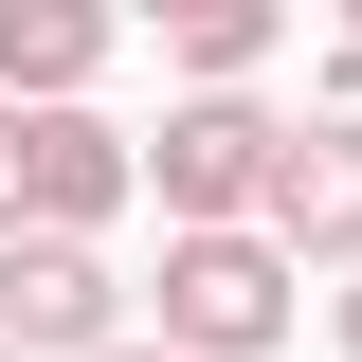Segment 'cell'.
Returning <instances> with one entry per match:
<instances>
[{"mask_svg":"<svg viewBox=\"0 0 362 362\" xmlns=\"http://www.w3.org/2000/svg\"><path fill=\"white\" fill-rule=\"evenodd\" d=\"M272 326H290L272 235H163V362H254Z\"/></svg>","mask_w":362,"mask_h":362,"instance_id":"obj_1","label":"cell"},{"mask_svg":"<svg viewBox=\"0 0 362 362\" xmlns=\"http://www.w3.org/2000/svg\"><path fill=\"white\" fill-rule=\"evenodd\" d=\"M109 254L90 235H0V344L18 362H109Z\"/></svg>","mask_w":362,"mask_h":362,"instance_id":"obj_2","label":"cell"},{"mask_svg":"<svg viewBox=\"0 0 362 362\" xmlns=\"http://www.w3.org/2000/svg\"><path fill=\"white\" fill-rule=\"evenodd\" d=\"M109 199H127V145L90 109H18V235H90Z\"/></svg>","mask_w":362,"mask_h":362,"instance_id":"obj_3","label":"cell"},{"mask_svg":"<svg viewBox=\"0 0 362 362\" xmlns=\"http://www.w3.org/2000/svg\"><path fill=\"white\" fill-rule=\"evenodd\" d=\"M272 254H362V127H290V181H272Z\"/></svg>","mask_w":362,"mask_h":362,"instance_id":"obj_4","label":"cell"},{"mask_svg":"<svg viewBox=\"0 0 362 362\" xmlns=\"http://www.w3.org/2000/svg\"><path fill=\"white\" fill-rule=\"evenodd\" d=\"M90 54H109V18H90V0H0V109H73Z\"/></svg>","mask_w":362,"mask_h":362,"instance_id":"obj_5","label":"cell"},{"mask_svg":"<svg viewBox=\"0 0 362 362\" xmlns=\"http://www.w3.org/2000/svg\"><path fill=\"white\" fill-rule=\"evenodd\" d=\"M181 73H199V90H235V73H254V54H272V0H199V18H181Z\"/></svg>","mask_w":362,"mask_h":362,"instance_id":"obj_6","label":"cell"},{"mask_svg":"<svg viewBox=\"0 0 362 362\" xmlns=\"http://www.w3.org/2000/svg\"><path fill=\"white\" fill-rule=\"evenodd\" d=\"M344 362H362V290H344Z\"/></svg>","mask_w":362,"mask_h":362,"instance_id":"obj_7","label":"cell"},{"mask_svg":"<svg viewBox=\"0 0 362 362\" xmlns=\"http://www.w3.org/2000/svg\"><path fill=\"white\" fill-rule=\"evenodd\" d=\"M344 73H362V18H344Z\"/></svg>","mask_w":362,"mask_h":362,"instance_id":"obj_8","label":"cell"},{"mask_svg":"<svg viewBox=\"0 0 362 362\" xmlns=\"http://www.w3.org/2000/svg\"><path fill=\"white\" fill-rule=\"evenodd\" d=\"M109 362H163V344H109Z\"/></svg>","mask_w":362,"mask_h":362,"instance_id":"obj_9","label":"cell"},{"mask_svg":"<svg viewBox=\"0 0 362 362\" xmlns=\"http://www.w3.org/2000/svg\"><path fill=\"white\" fill-rule=\"evenodd\" d=\"M0 362H18V344H0Z\"/></svg>","mask_w":362,"mask_h":362,"instance_id":"obj_10","label":"cell"}]
</instances>
